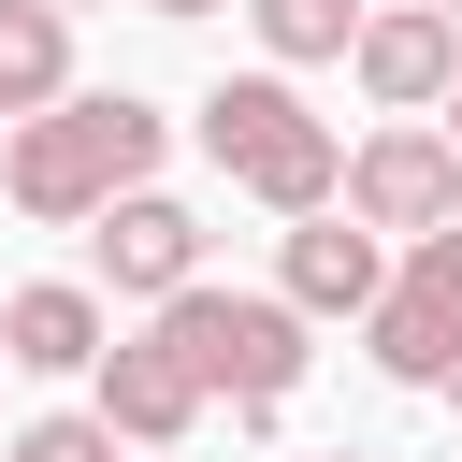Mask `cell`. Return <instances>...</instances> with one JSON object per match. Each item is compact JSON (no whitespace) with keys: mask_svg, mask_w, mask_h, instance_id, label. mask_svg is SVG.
<instances>
[{"mask_svg":"<svg viewBox=\"0 0 462 462\" xmlns=\"http://www.w3.org/2000/svg\"><path fill=\"white\" fill-rule=\"evenodd\" d=\"M375 375L390 390H462V231H419L375 289Z\"/></svg>","mask_w":462,"mask_h":462,"instance_id":"obj_4","label":"cell"},{"mask_svg":"<svg viewBox=\"0 0 462 462\" xmlns=\"http://www.w3.org/2000/svg\"><path fill=\"white\" fill-rule=\"evenodd\" d=\"M58 14H87V0H58Z\"/></svg>","mask_w":462,"mask_h":462,"instance_id":"obj_19","label":"cell"},{"mask_svg":"<svg viewBox=\"0 0 462 462\" xmlns=\"http://www.w3.org/2000/svg\"><path fill=\"white\" fill-rule=\"evenodd\" d=\"M0 346H14V375H87V361L116 346V318H101V289L43 274V289H14V303H0Z\"/></svg>","mask_w":462,"mask_h":462,"instance_id":"obj_10","label":"cell"},{"mask_svg":"<svg viewBox=\"0 0 462 462\" xmlns=\"http://www.w3.org/2000/svg\"><path fill=\"white\" fill-rule=\"evenodd\" d=\"M87 404L116 419V448H188L217 390H202V375H188V346H173V332L144 318V332H116V346L87 361Z\"/></svg>","mask_w":462,"mask_h":462,"instance_id":"obj_7","label":"cell"},{"mask_svg":"<svg viewBox=\"0 0 462 462\" xmlns=\"http://www.w3.org/2000/svg\"><path fill=\"white\" fill-rule=\"evenodd\" d=\"M433 130H448V144H462V87H448V116H433Z\"/></svg>","mask_w":462,"mask_h":462,"instance_id":"obj_15","label":"cell"},{"mask_svg":"<svg viewBox=\"0 0 462 462\" xmlns=\"http://www.w3.org/2000/svg\"><path fill=\"white\" fill-rule=\"evenodd\" d=\"M159 144H173L159 101H130V87H72V101H43V116L0 130V202H14L29 231H87L116 188H159Z\"/></svg>","mask_w":462,"mask_h":462,"instance_id":"obj_1","label":"cell"},{"mask_svg":"<svg viewBox=\"0 0 462 462\" xmlns=\"http://www.w3.org/2000/svg\"><path fill=\"white\" fill-rule=\"evenodd\" d=\"M0 462H116V419L101 404H58V419H14V448Z\"/></svg>","mask_w":462,"mask_h":462,"instance_id":"obj_13","label":"cell"},{"mask_svg":"<svg viewBox=\"0 0 462 462\" xmlns=\"http://www.w3.org/2000/svg\"><path fill=\"white\" fill-rule=\"evenodd\" d=\"M448 462H462V448H448Z\"/></svg>","mask_w":462,"mask_h":462,"instance_id":"obj_20","label":"cell"},{"mask_svg":"<svg viewBox=\"0 0 462 462\" xmlns=\"http://www.w3.org/2000/svg\"><path fill=\"white\" fill-rule=\"evenodd\" d=\"M130 462H173V448H130Z\"/></svg>","mask_w":462,"mask_h":462,"instance_id":"obj_17","label":"cell"},{"mask_svg":"<svg viewBox=\"0 0 462 462\" xmlns=\"http://www.w3.org/2000/svg\"><path fill=\"white\" fill-rule=\"evenodd\" d=\"M346 72H361L375 116H448V87H462V14H448V0H375L361 43H346Z\"/></svg>","mask_w":462,"mask_h":462,"instance_id":"obj_6","label":"cell"},{"mask_svg":"<svg viewBox=\"0 0 462 462\" xmlns=\"http://www.w3.org/2000/svg\"><path fill=\"white\" fill-rule=\"evenodd\" d=\"M274 289H289L303 318H375V289H390V231H361L346 202H318V217H289V245H274Z\"/></svg>","mask_w":462,"mask_h":462,"instance_id":"obj_9","label":"cell"},{"mask_svg":"<svg viewBox=\"0 0 462 462\" xmlns=\"http://www.w3.org/2000/svg\"><path fill=\"white\" fill-rule=\"evenodd\" d=\"M72 101V14L58 0H0V130Z\"/></svg>","mask_w":462,"mask_h":462,"instance_id":"obj_11","label":"cell"},{"mask_svg":"<svg viewBox=\"0 0 462 462\" xmlns=\"http://www.w3.org/2000/svg\"><path fill=\"white\" fill-rule=\"evenodd\" d=\"M144 14H173V29H188V14H217V0H144Z\"/></svg>","mask_w":462,"mask_h":462,"instance_id":"obj_14","label":"cell"},{"mask_svg":"<svg viewBox=\"0 0 462 462\" xmlns=\"http://www.w3.org/2000/svg\"><path fill=\"white\" fill-rule=\"evenodd\" d=\"M0 375H14V346H0Z\"/></svg>","mask_w":462,"mask_h":462,"instance_id":"obj_18","label":"cell"},{"mask_svg":"<svg viewBox=\"0 0 462 462\" xmlns=\"http://www.w3.org/2000/svg\"><path fill=\"white\" fill-rule=\"evenodd\" d=\"M448 14H462V0H448Z\"/></svg>","mask_w":462,"mask_h":462,"instance_id":"obj_21","label":"cell"},{"mask_svg":"<svg viewBox=\"0 0 462 462\" xmlns=\"http://www.w3.org/2000/svg\"><path fill=\"white\" fill-rule=\"evenodd\" d=\"M87 260H101L116 303H173V289H202V217H188L173 188H116V202L87 217Z\"/></svg>","mask_w":462,"mask_h":462,"instance_id":"obj_8","label":"cell"},{"mask_svg":"<svg viewBox=\"0 0 462 462\" xmlns=\"http://www.w3.org/2000/svg\"><path fill=\"white\" fill-rule=\"evenodd\" d=\"M202 159H217L245 202H274V217L346 202V144L303 116V87H289V72H217V87H202Z\"/></svg>","mask_w":462,"mask_h":462,"instance_id":"obj_3","label":"cell"},{"mask_svg":"<svg viewBox=\"0 0 462 462\" xmlns=\"http://www.w3.org/2000/svg\"><path fill=\"white\" fill-rule=\"evenodd\" d=\"M361 14H375V0H245V29H260V58H274V72L346 58V43H361Z\"/></svg>","mask_w":462,"mask_h":462,"instance_id":"obj_12","label":"cell"},{"mask_svg":"<svg viewBox=\"0 0 462 462\" xmlns=\"http://www.w3.org/2000/svg\"><path fill=\"white\" fill-rule=\"evenodd\" d=\"M346 217H361V231H390V245H419V231H462V144H448L433 116H390V130H361V144H346Z\"/></svg>","mask_w":462,"mask_h":462,"instance_id":"obj_5","label":"cell"},{"mask_svg":"<svg viewBox=\"0 0 462 462\" xmlns=\"http://www.w3.org/2000/svg\"><path fill=\"white\" fill-rule=\"evenodd\" d=\"M159 332L188 346V375H202L245 433H274V419H289V390H303V361H318V346H303L318 318H303L289 289H217V274H202V289H173V303H159Z\"/></svg>","mask_w":462,"mask_h":462,"instance_id":"obj_2","label":"cell"},{"mask_svg":"<svg viewBox=\"0 0 462 462\" xmlns=\"http://www.w3.org/2000/svg\"><path fill=\"white\" fill-rule=\"evenodd\" d=\"M318 462H361V448H318Z\"/></svg>","mask_w":462,"mask_h":462,"instance_id":"obj_16","label":"cell"}]
</instances>
